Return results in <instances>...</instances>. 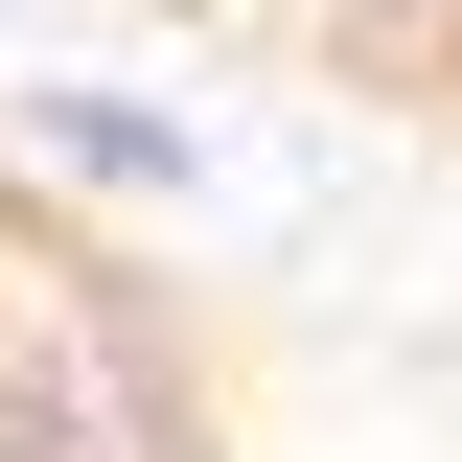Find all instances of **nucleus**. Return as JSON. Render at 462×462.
I'll use <instances>...</instances> for the list:
<instances>
[{"label":"nucleus","mask_w":462,"mask_h":462,"mask_svg":"<svg viewBox=\"0 0 462 462\" xmlns=\"http://www.w3.org/2000/svg\"><path fill=\"white\" fill-rule=\"evenodd\" d=\"M0 462H208V346L116 254H23L0 324Z\"/></svg>","instance_id":"nucleus-1"},{"label":"nucleus","mask_w":462,"mask_h":462,"mask_svg":"<svg viewBox=\"0 0 462 462\" xmlns=\"http://www.w3.org/2000/svg\"><path fill=\"white\" fill-rule=\"evenodd\" d=\"M23 162L116 185V208H185V185H208V116H139V93H23Z\"/></svg>","instance_id":"nucleus-2"},{"label":"nucleus","mask_w":462,"mask_h":462,"mask_svg":"<svg viewBox=\"0 0 462 462\" xmlns=\"http://www.w3.org/2000/svg\"><path fill=\"white\" fill-rule=\"evenodd\" d=\"M346 23H370V47H462V0H346Z\"/></svg>","instance_id":"nucleus-3"},{"label":"nucleus","mask_w":462,"mask_h":462,"mask_svg":"<svg viewBox=\"0 0 462 462\" xmlns=\"http://www.w3.org/2000/svg\"><path fill=\"white\" fill-rule=\"evenodd\" d=\"M0 23H23V0H0Z\"/></svg>","instance_id":"nucleus-4"}]
</instances>
